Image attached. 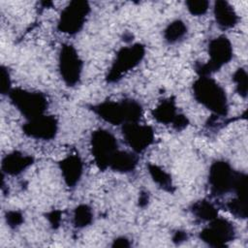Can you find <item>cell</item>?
<instances>
[{"label":"cell","instance_id":"obj_1","mask_svg":"<svg viewBox=\"0 0 248 248\" xmlns=\"http://www.w3.org/2000/svg\"><path fill=\"white\" fill-rule=\"evenodd\" d=\"M91 110L104 121L115 126L140 122L143 113L141 105L134 99L104 101L92 106Z\"/></svg>","mask_w":248,"mask_h":248},{"label":"cell","instance_id":"obj_2","mask_svg":"<svg viewBox=\"0 0 248 248\" xmlns=\"http://www.w3.org/2000/svg\"><path fill=\"white\" fill-rule=\"evenodd\" d=\"M195 100L216 116L229 112L228 96L225 89L210 77H199L192 85Z\"/></svg>","mask_w":248,"mask_h":248},{"label":"cell","instance_id":"obj_3","mask_svg":"<svg viewBox=\"0 0 248 248\" xmlns=\"http://www.w3.org/2000/svg\"><path fill=\"white\" fill-rule=\"evenodd\" d=\"M207 50L209 60L206 63H196L195 70L199 77H210L228 64L233 56L232 45L225 35L212 39L208 44Z\"/></svg>","mask_w":248,"mask_h":248},{"label":"cell","instance_id":"obj_4","mask_svg":"<svg viewBox=\"0 0 248 248\" xmlns=\"http://www.w3.org/2000/svg\"><path fill=\"white\" fill-rule=\"evenodd\" d=\"M145 56V46L140 43L121 47L106 76L108 83H114L120 80L126 74L135 69Z\"/></svg>","mask_w":248,"mask_h":248},{"label":"cell","instance_id":"obj_5","mask_svg":"<svg viewBox=\"0 0 248 248\" xmlns=\"http://www.w3.org/2000/svg\"><path fill=\"white\" fill-rule=\"evenodd\" d=\"M8 97L12 105L28 120L46 113L48 101L40 91H30L20 87L12 88Z\"/></svg>","mask_w":248,"mask_h":248},{"label":"cell","instance_id":"obj_6","mask_svg":"<svg viewBox=\"0 0 248 248\" xmlns=\"http://www.w3.org/2000/svg\"><path fill=\"white\" fill-rule=\"evenodd\" d=\"M91 154L100 170L108 169L113 155L119 150L117 139L106 129H98L92 132L90 137Z\"/></svg>","mask_w":248,"mask_h":248},{"label":"cell","instance_id":"obj_7","mask_svg":"<svg viewBox=\"0 0 248 248\" xmlns=\"http://www.w3.org/2000/svg\"><path fill=\"white\" fill-rule=\"evenodd\" d=\"M90 10V5L85 0L71 1L60 14L57 29L68 35L78 33L83 28Z\"/></svg>","mask_w":248,"mask_h":248},{"label":"cell","instance_id":"obj_8","mask_svg":"<svg viewBox=\"0 0 248 248\" xmlns=\"http://www.w3.org/2000/svg\"><path fill=\"white\" fill-rule=\"evenodd\" d=\"M83 63L77 49L70 44L61 46L58 55V71L67 86L73 87L79 83Z\"/></svg>","mask_w":248,"mask_h":248},{"label":"cell","instance_id":"obj_9","mask_svg":"<svg viewBox=\"0 0 248 248\" xmlns=\"http://www.w3.org/2000/svg\"><path fill=\"white\" fill-rule=\"evenodd\" d=\"M235 235L236 231L233 224L228 219L219 216L209 221L208 226L199 233V237L202 242L214 248L226 247L234 240Z\"/></svg>","mask_w":248,"mask_h":248},{"label":"cell","instance_id":"obj_10","mask_svg":"<svg viewBox=\"0 0 248 248\" xmlns=\"http://www.w3.org/2000/svg\"><path fill=\"white\" fill-rule=\"evenodd\" d=\"M236 173L237 171L227 161H214L208 171V184L211 195L219 197L232 192Z\"/></svg>","mask_w":248,"mask_h":248},{"label":"cell","instance_id":"obj_11","mask_svg":"<svg viewBox=\"0 0 248 248\" xmlns=\"http://www.w3.org/2000/svg\"><path fill=\"white\" fill-rule=\"evenodd\" d=\"M121 132L126 143L136 154L145 151L154 141L155 134L151 126L139 122L126 123L121 127Z\"/></svg>","mask_w":248,"mask_h":248},{"label":"cell","instance_id":"obj_12","mask_svg":"<svg viewBox=\"0 0 248 248\" xmlns=\"http://www.w3.org/2000/svg\"><path fill=\"white\" fill-rule=\"evenodd\" d=\"M22 132L25 136L41 140H53L58 132V120L54 115L43 114L28 119L22 125Z\"/></svg>","mask_w":248,"mask_h":248},{"label":"cell","instance_id":"obj_13","mask_svg":"<svg viewBox=\"0 0 248 248\" xmlns=\"http://www.w3.org/2000/svg\"><path fill=\"white\" fill-rule=\"evenodd\" d=\"M62 178L69 188L78 184L83 172V162L78 154H71L58 162Z\"/></svg>","mask_w":248,"mask_h":248},{"label":"cell","instance_id":"obj_14","mask_svg":"<svg viewBox=\"0 0 248 248\" xmlns=\"http://www.w3.org/2000/svg\"><path fill=\"white\" fill-rule=\"evenodd\" d=\"M34 164V157L20 151H13L5 155L1 162L2 173L16 176L22 173Z\"/></svg>","mask_w":248,"mask_h":248},{"label":"cell","instance_id":"obj_15","mask_svg":"<svg viewBox=\"0 0 248 248\" xmlns=\"http://www.w3.org/2000/svg\"><path fill=\"white\" fill-rule=\"evenodd\" d=\"M213 15L217 25L223 29H232L238 22V16L233 7L225 0H217L214 2Z\"/></svg>","mask_w":248,"mask_h":248},{"label":"cell","instance_id":"obj_16","mask_svg":"<svg viewBox=\"0 0 248 248\" xmlns=\"http://www.w3.org/2000/svg\"><path fill=\"white\" fill-rule=\"evenodd\" d=\"M179 114L176 107V102L173 97H169L162 100L152 110V117L161 124L172 125L177 115Z\"/></svg>","mask_w":248,"mask_h":248},{"label":"cell","instance_id":"obj_17","mask_svg":"<svg viewBox=\"0 0 248 248\" xmlns=\"http://www.w3.org/2000/svg\"><path fill=\"white\" fill-rule=\"evenodd\" d=\"M139 157L135 152L117 150L110 160L108 169L120 173H129L136 170Z\"/></svg>","mask_w":248,"mask_h":248},{"label":"cell","instance_id":"obj_18","mask_svg":"<svg viewBox=\"0 0 248 248\" xmlns=\"http://www.w3.org/2000/svg\"><path fill=\"white\" fill-rule=\"evenodd\" d=\"M149 175L151 176L152 180L164 191L169 193H173L174 186L172 183L171 175L162 169L160 166L152 163H148L146 165Z\"/></svg>","mask_w":248,"mask_h":248},{"label":"cell","instance_id":"obj_19","mask_svg":"<svg viewBox=\"0 0 248 248\" xmlns=\"http://www.w3.org/2000/svg\"><path fill=\"white\" fill-rule=\"evenodd\" d=\"M191 212L200 221L209 222L218 216L217 207L207 200L195 202L191 206Z\"/></svg>","mask_w":248,"mask_h":248},{"label":"cell","instance_id":"obj_20","mask_svg":"<svg viewBox=\"0 0 248 248\" xmlns=\"http://www.w3.org/2000/svg\"><path fill=\"white\" fill-rule=\"evenodd\" d=\"M187 26L181 19H175L169 23L164 30V39L168 44H175L181 41L187 34Z\"/></svg>","mask_w":248,"mask_h":248},{"label":"cell","instance_id":"obj_21","mask_svg":"<svg viewBox=\"0 0 248 248\" xmlns=\"http://www.w3.org/2000/svg\"><path fill=\"white\" fill-rule=\"evenodd\" d=\"M93 211L88 204H79L74 209L73 225L77 229L88 227L93 222Z\"/></svg>","mask_w":248,"mask_h":248},{"label":"cell","instance_id":"obj_22","mask_svg":"<svg viewBox=\"0 0 248 248\" xmlns=\"http://www.w3.org/2000/svg\"><path fill=\"white\" fill-rule=\"evenodd\" d=\"M228 210L238 219H246L248 215L247 201L239 199L237 197L232 199L226 203Z\"/></svg>","mask_w":248,"mask_h":248},{"label":"cell","instance_id":"obj_23","mask_svg":"<svg viewBox=\"0 0 248 248\" xmlns=\"http://www.w3.org/2000/svg\"><path fill=\"white\" fill-rule=\"evenodd\" d=\"M232 81L235 83V90L237 94L246 98L248 95V76L244 68H238L232 75Z\"/></svg>","mask_w":248,"mask_h":248},{"label":"cell","instance_id":"obj_24","mask_svg":"<svg viewBox=\"0 0 248 248\" xmlns=\"http://www.w3.org/2000/svg\"><path fill=\"white\" fill-rule=\"evenodd\" d=\"M186 7L192 16H201L208 11L209 2L206 0H188L186 1Z\"/></svg>","mask_w":248,"mask_h":248},{"label":"cell","instance_id":"obj_25","mask_svg":"<svg viewBox=\"0 0 248 248\" xmlns=\"http://www.w3.org/2000/svg\"><path fill=\"white\" fill-rule=\"evenodd\" d=\"M12 90V80L8 69L2 65L0 68V92L2 95H7Z\"/></svg>","mask_w":248,"mask_h":248},{"label":"cell","instance_id":"obj_26","mask_svg":"<svg viewBox=\"0 0 248 248\" xmlns=\"http://www.w3.org/2000/svg\"><path fill=\"white\" fill-rule=\"evenodd\" d=\"M5 220H6L7 225L11 229H16L23 223L24 218H23V214L20 211H18V210H10V211L6 212Z\"/></svg>","mask_w":248,"mask_h":248},{"label":"cell","instance_id":"obj_27","mask_svg":"<svg viewBox=\"0 0 248 248\" xmlns=\"http://www.w3.org/2000/svg\"><path fill=\"white\" fill-rule=\"evenodd\" d=\"M62 212L60 210H51L46 214V219L49 222L52 229H57L60 226L62 219Z\"/></svg>","mask_w":248,"mask_h":248},{"label":"cell","instance_id":"obj_28","mask_svg":"<svg viewBox=\"0 0 248 248\" xmlns=\"http://www.w3.org/2000/svg\"><path fill=\"white\" fill-rule=\"evenodd\" d=\"M188 125H189L188 117L185 114L179 112V114L177 115L176 119L174 120V122H173V124L171 126H172V128L174 130H176L177 132H180V131L186 129Z\"/></svg>","mask_w":248,"mask_h":248},{"label":"cell","instance_id":"obj_29","mask_svg":"<svg viewBox=\"0 0 248 248\" xmlns=\"http://www.w3.org/2000/svg\"><path fill=\"white\" fill-rule=\"evenodd\" d=\"M131 246L130 240L125 236H118L112 240L111 247H119V248H128Z\"/></svg>","mask_w":248,"mask_h":248},{"label":"cell","instance_id":"obj_30","mask_svg":"<svg viewBox=\"0 0 248 248\" xmlns=\"http://www.w3.org/2000/svg\"><path fill=\"white\" fill-rule=\"evenodd\" d=\"M187 238H188L187 232H185L184 231H177L172 235V242H174L175 244H180L186 241Z\"/></svg>","mask_w":248,"mask_h":248},{"label":"cell","instance_id":"obj_31","mask_svg":"<svg viewBox=\"0 0 248 248\" xmlns=\"http://www.w3.org/2000/svg\"><path fill=\"white\" fill-rule=\"evenodd\" d=\"M149 202V195L147 192H140L139 196V206L145 207Z\"/></svg>","mask_w":248,"mask_h":248}]
</instances>
